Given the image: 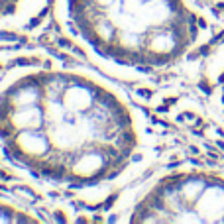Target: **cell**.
Returning a JSON list of instances; mask_svg holds the SVG:
<instances>
[{"label": "cell", "mask_w": 224, "mask_h": 224, "mask_svg": "<svg viewBox=\"0 0 224 224\" xmlns=\"http://www.w3.org/2000/svg\"><path fill=\"white\" fill-rule=\"evenodd\" d=\"M141 147L136 112L102 79L71 67H28L0 83V149L43 183H114Z\"/></svg>", "instance_id": "obj_1"}, {"label": "cell", "mask_w": 224, "mask_h": 224, "mask_svg": "<svg viewBox=\"0 0 224 224\" xmlns=\"http://www.w3.org/2000/svg\"><path fill=\"white\" fill-rule=\"evenodd\" d=\"M57 10L91 53L134 71L179 63L206 34L191 0H57Z\"/></svg>", "instance_id": "obj_2"}, {"label": "cell", "mask_w": 224, "mask_h": 224, "mask_svg": "<svg viewBox=\"0 0 224 224\" xmlns=\"http://www.w3.org/2000/svg\"><path fill=\"white\" fill-rule=\"evenodd\" d=\"M130 222H224V173L179 169L161 175L132 206Z\"/></svg>", "instance_id": "obj_3"}, {"label": "cell", "mask_w": 224, "mask_h": 224, "mask_svg": "<svg viewBox=\"0 0 224 224\" xmlns=\"http://www.w3.org/2000/svg\"><path fill=\"white\" fill-rule=\"evenodd\" d=\"M205 85L214 112L224 122V43L218 45L205 65Z\"/></svg>", "instance_id": "obj_4"}, {"label": "cell", "mask_w": 224, "mask_h": 224, "mask_svg": "<svg viewBox=\"0 0 224 224\" xmlns=\"http://www.w3.org/2000/svg\"><path fill=\"white\" fill-rule=\"evenodd\" d=\"M41 4L43 0H0V28L24 26Z\"/></svg>", "instance_id": "obj_5"}, {"label": "cell", "mask_w": 224, "mask_h": 224, "mask_svg": "<svg viewBox=\"0 0 224 224\" xmlns=\"http://www.w3.org/2000/svg\"><path fill=\"white\" fill-rule=\"evenodd\" d=\"M0 222H40V218L18 205L0 200Z\"/></svg>", "instance_id": "obj_6"}]
</instances>
